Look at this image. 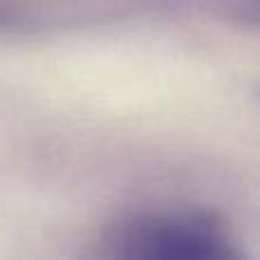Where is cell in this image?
I'll use <instances>...</instances> for the list:
<instances>
[{"mask_svg":"<svg viewBox=\"0 0 260 260\" xmlns=\"http://www.w3.org/2000/svg\"><path fill=\"white\" fill-rule=\"evenodd\" d=\"M78 260H251L215 215L144 208L108 224Z\"/></svg>","mask_w":260,"mask_h":260,"instance_id":"cell-1","label":"cell"}]
</instances>
